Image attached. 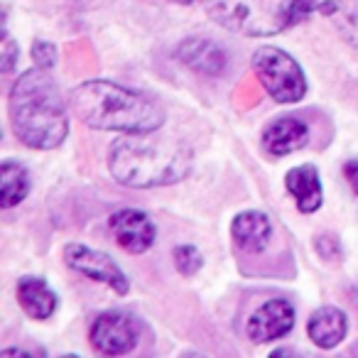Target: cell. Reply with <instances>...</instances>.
<instances>
[{
    "label": "cell",
    "instance_id": "obj_1",
    "mask_svg": "<svg viewBox=\"0 0 358 358\" xmlns=\"http://www.w3.org/2000/svg\"><path fill=\"white\" fill-rule=\"evenodd\" d=\"M71 108L89 128L148 135L164 125V108L148 94L113 81H86L71 91Z\"/></svg>",
    "mask_w": 358,
    "mask_h": 358
},
{
    "label": "cell",
    "instance_id": "obj_2",
    "mask_svg": "<svg viewBox=\"0 0 358 358\" xmlns=\"http://www.w3.org/2000/svg\"><path fill=\"white\" fill-rule=\"evenodd\" d=\"M10 123L17 140L35 150H55L69 133L64 99L47 69L20 74L10 91Z\"/></svg>",
    "mask_w": 358,
    "mask_h": 358
},
{
    "label": "cell",
    "instance_id": "obj_3",
    "mask_svg": "<svg viewBox=\"0 0 358 358\" xmlns=\"http://www.w3.org/2000/svg\"><path fill=\"white\" fill-rule=\"evenodd\" d=\"M108 167L125 187H169L192 172V150L172 140H152L150 133L128 135L113 143Z\"/></svg>",
    "mask_w": 358,
    "mask_h": 358
},
{
    "label": "cell",
    "instance_id": "obj_4",
    "mask_svg": "<svg viewBox=\"0 0 358 358\" xmlns=\"http://www.w3.org/2000/svg\"><path fill=\"white\" fill-rule=\"evenodd\" d=\"M292 0H204L211 20L243 37H270L289 25Z\"/></svg>",
    "mask_w": 358,
    "mask_h": 358
},
{
    "label": "cell",
    "instance_id": "obj_5",
    "mask_svg": "<svg viewBox=\"0 0 358 358\" xmlns=\"http://www.w3.org/2000/svg\"><path fill=\"white\" fill-rule=\"evenodd\" d=\"M253 71L278 103H294L307 94V79L302 66L285 50L260 47L253 55Z\"/></svg>",
    "mask_w": 358,
    "mask_h": 358
},
{
    "label": "cell",
    "instance_id": "obj_6",
    "mask_svg": "<svg viewBox=\"0 0 358 358\" xmlns=\"http://www.w3.org/2000/svg\"><path fill=\"white\" fill-rule=\"evenodd\" d=\"M64 263L76 273L113 287L118 294H128L130 282L125 278V273L110 255L101 253V250H94L84 243H69L64 248Z\"/></svg>",
    "mask_w": 358,
    "mask_h": 358
},
{
    "label": "cell",
    "instance_id": "obj_7",
    "mask_svg": "<svg viewBox=\"0 0 358 358\" xmlns=\"http://www.w3.org/2000/svg\"><path fill=\"white\" fill-rule=\"evenodd\" d=\"M140 327L138 319L128 312H103L91 327V343L108 356H120L138 346Z\"/></svg>",
    "mask_w": 358,
    "mask_h": 358
},
{
    "label": "cell",
    "instance_id": "obj_8",
    "mask_svg": "<svg viewBox=\"0 0 358 358\" xmlns=\"http://www.w3.org/2000/svg\"><path fill=\"white\" fill-rule=\"evenodd\" d=\"M110 231H113L115 243L128 253H145L152 248L155 238H157V229H155L152 219L140 209L115 211L110 216Z\"/></svg>",
    "mask_w": 358,
    "mask_h": 358
},
{
    "label": "cell",
    "instance_id": "obj_9",
    "mask_svg": "<svg viewBox=\"0 0 358 358\" xmlns=\"http://www.w3.org/2000/svg\"><path fill=\"white\" fill-rule=\"evenodd\" d=\"M294 327V307L287 299H270L253 312L248 322V336L255 343H268L282 338Z\"/></svg>",
    "mask_w": 358,
    "mask_h": 358
},
{
    "label": "cell",
    "instance_id": "obj_10",
    "mask_svg": "<svg viewBox=\"0 0 358 358\" xmlns=\"http://www.w3.org/2000/svg\"><path fill=\"white\" fill-rule=\"evenodd\" d=\"M177 57L189 66L192 71H199L206 76H219L226 71V52L216 42L204 37H189L177 47Z\"/></svg>",
    "mask_w": 358,
    "mask_h": 358
},
{
    "label": "cell",
    "instance_id": "obj_11",
    "mask_svg": "<svg viewBox=\"0 0 358 358\" xmlns=\"http://www.w3.org/2000/svg\"><path fill=\"white\" fill-rule=\"evenodd\" d=\"M285 185H287V192L294 196L297 209L302 214H314L322 206V179H319V172L312 164L289 169L287 177H285Z\"/></svg>",
    "mask_w": 358,
    "mask_h": 358
},
{
    "label": "cell",
    "instance_id": "obj_12",
    "mask_svg": "<svg viewBox=\"0 0 358 358\" xmlns=\"http://www.w3.org/2000/svg\"><path fill=\"white\" fill-rule=\"evenodd\" d=\"M309 140V128L297 118H280L270 123L263 133V148L270 155H289L304 148Z\"/></svg>",
    "mask_w": 358,
    "mask_h": 358
},
{
    "label": "cell",
    "instance_id": "obj_13",
    "mask_svg": "<svg viewBox=\"0 0 358 358\" xmlns=\"http://www.w3.org/2000/svg\"><path fill=\"white\" fill-rule=\"evenodd\" d=\"M234 241L243 250H263L273 238V224L263 211H243L234 219Z\"/></svg>",
    "mask_w": 358,
    "mask_h": 358
},
{
    "label": "cell",
    "instance_id": "obj_14",
    "mask_svg": "<svg viewBox=\"0 0 358 358\" xmlns=\"http://www.w3.org/2000/svg\"><path fill=\"white\" fill-rule=\"evenodd\" d=\"M17 302L22 304L25 314L32 319H50L59 307L57 294L40 278H22L17 282Z\"/></svg>",
    "mask_w": 358,
    "mask_h": 358
},
{
    "label": "cell",
    "instance_id": "obj_15",
    "mask_svg": "<svg viewBox=\"0 0 358 358\" xmlns=\"http://www.w3.org/2000/svg\"><path fill=\"white\" fill-rule=\"evenodd\" d=\"M346 314L336 307H322L309 319V338L319 348H334L346 336Z\"/></svg>",
    "mask_w": 358,
    "mask_h": 358
},
{
    "label": "cell",
    "instance_id": "obj_16",
    "mask_svg": "<svg viewBox=\"0 0 358 358\" xmlns=\"http://www.w3.org/2000/svg\"><path fill=\"white\" fill-rule=\"evenodd\" d=\"M319 13L336 27V32L358 50V0H324Z\"/></svg>",
    "mask_w": 358,
    "mask_h": 358
},
{
    "label": "cell",
    "instance_id": "obj_17",
    "mask_svg": "<svg viewBox=\"0 0 358 358\" xmlns=\"http://www.w3.org/2000/svg\"><path fill=\"white\" fill-rule=\"evenodd\" d=\"M30 192V174L20 162L6 159L0 164V206L13 209L17 206Z\"/></svg>",
    "mask_w": 358,
    "mask_h": 358
},
{
    "label": "cell",
    "instance_id": "obj_18",
    "mask_svg": "<svg viewBox=\"0 0 358 358\" xmlns=\"http://www.w3.org/2000/svg\"><path fill=\"white\" fill-rule=\"evenodd\" d=\"M174 263H177V270L182 275H194L201 270L204 258L194 245H179V248H174Z\"/></svg>",
    "mask_w": 358,
    "mask_h": 358
},
{
    "label": "cell",
    "instance_id": "obj_19",
    "mask_svg": "<svg viewBox=\"0 0 358 358\" xmlns=\"http://www.w3.org/2000/svg\"><path fill=\"white\" fill-rule=\"evenodd\" d=\"M17 59H20V47L15 45V40H13L6 27L3 30V50H0V69L6 71V74H10V71H15Z\"/></svg>",
    "mask_w": 358,
    "mask_h": 358
},
{
    "label": "cell",
    "instance_id": "obj_20",
    "mask_svg": "<svg viewBox=\"0 0 358 358\" xmlns=\"http://www.w3.org/2000/svg\"><path fill=\"white\" fill-rule=\"evenodd\" d=\"M32 59H35V64L40 66V69L50 71L52 66L57 64V47L42 40L35 42V45H32Z\"/></svg>",
    "mask_w": 358,
    "mask_h": 358
},
{
    "label": "cell",
    "instance_id": "obj_21",
    "mask_svg": "<svg viewBox=\"0 0 358 358\" xmlns=\"http://www.w3.org/2000/svg\"><path fill=\"white\" fill-rule=\"evenodd\" d=\"M314 10H319V0H292V3H289V25L302 22L304 17H309Z\"/></svg>",
    "mask_w": 358,
    "mask_h": 358
},
{
    "label": "cell",
    "instance_id": "obj_22",
    "mask_svg": "<svg viewBox=\"0 0 358 358\" xmlns=\"http://www.w3.org/2000/svg\"><path fill=\"white\" fill-rule=\"evenodd\" d=\"M317 248H319V255L327 258V260L338 258V255H341V245H338V241L334 238V236H319Z\"/></svg>",
    "mask_w": 358,
    "mask_h": 358
},
{
    "label": "cell",
    "instance_id": "obj_23",
    "mask_svg": "<svg viewBox=\"0 0 358 358\" xmlns=\"http://www.w3.org/2000/svg\"><path fill=\"white\" fill-rule=\"evenodd\" d=\"M343 177H346V182L351 185V189L358 194V159H348V162L343 164Z\"/></svg>",
    "mask_w": 358,
    "mask_h": 358
},
{
    "label": "cell",
    "instance_id": "obj_24",
    "mask_svg": "<svg viewBox=\"0 0 358 358\" xmlns=\"http://www.w3.org/2000/svg\"><path fill=\"white\" fill-rule=\"evenodd\" d=\"M172 3H182V6H189V3H194V0H172Z\"/></svg>",
    "mask_w": 358,
    "mask_h": 358
}]
</instances>
